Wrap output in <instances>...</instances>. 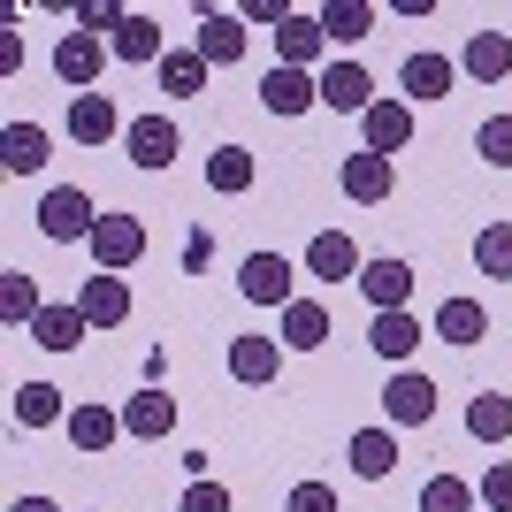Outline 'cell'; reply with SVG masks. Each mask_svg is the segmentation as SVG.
<instances>
[{
  "mask_svg": "<svg viewBox=\"0 0 512 512\" xmlns=\"http://www.w3.org/2000/svg\"><path fill=\"white\" fill-rule=\"evenodd\" d=\"M360 245H352V237L344 230H321L314 245H306V276H321V283H360Z\"/></svg>",
  "mask_w": 512,
  "mask_h": 512,
  "instance_id": "e0dca14e",
  "label": "cell"
},
{
  "mask_svg": "<svg viewBox=\"0 0 512 512\" xmlns=\"http://www.w3.org/2000/svg\"><path fill=\"white\" fill-rule=\"evenodd\" d=\"M459 77H474V85H505V77H512V31H474V39L459 46Z\"/></svg>",
  "mask_w": 512,
  "mask_h": 512,
  "instance_id": "9a60e30c",
  "label": "cell"
},
{
  "mask_svg": "<svg viewBox=\"0 0 512 512\" xmlns=\"http://www.w3.org/2000/svg\"><path fill=\"white\" fill-rule=\"evenodd\" d=\"M31 337H39V344H46V352H77V344H85V337H92V321H85V314H77V299H69V306H46V314H39V321H31Z\"/></svg>",
  "mask_w": 512,
  "mask_h": 512,
  "instance_id": "f546056e",
  "label": "cell"
},
{
  "mask_svg": "<svg viewBox=\"0 0 512 512\" xmlns=\"http://www.w3.org/2000/svg\"><path fill=\"white\" fill-rule=\"evenodd\" d=\"M421 512H482V490L459 474H428L421 482Z\"/></svg>",
  "mask_w": 512,
  "mask_h": 512,
  "instance_id": "e575fe53",
  "label": "cell"
},
{
  "mask_svg": "<svg viewBox=\"0 0 512 512\" xmlns=\"http://www.w3.org/2000/svg\"><path fill=\"white\" fill-rule=\"evenodd\" d=\"M474 490H482V512H512V459H497Z\"/></svg>",
  "mask_w": 512,
  "mask_h": 512,
  "instance_id": "f35d334b",
  "label": "cell"
},
{
  "mask_svg": "<svg viewBox=\"0 0 512 512\" xmlns=\"http://www.w3.org/2000/svg\"><path fill=\"white\" fill-rule=\"evenodd\" d=\"M8 512H62V505H54V497H16Z\"/></svg>",
  "mask_w": 512,
  "mask_h": 512,
  "instance_id": "60d3db41",
  "label": "cell"
},
{
  "mask_svg": "<svg viewBox=\"0 0 512 512\" xmlns=\"http://www.w3.org/2000/svg\"><path fill=\"white\" fill-rule=\"evenodd\" d=\"M474 268L497 283H512V222H490V230L474 237Z\"/></svg>",
  "mask_w": 512,
  "mask_h": 512,
  "instance_id": "d590c367",
  "label": "cell"
},
{
  "mask_svg": "<svg viewBox=\"0 0 512 512\" xmlns=\"http://www.w3.org/2000/svg\"><path fill=\"white\" fill-rule=\"evenodd\" d=\"M100 69H107L100 39H85V31H62V39H54V77H62L69 92H100Z\"/></svg>",
  "mask_w": 512,
  "mask_h": 512,
  "instance_id": "9c48e42d",
  "label": "cell"
},
{
  "mask_svg": "<svg viewBox=\"0 0 512 512\" xmlns=\"http://www.w3.org/2000/svg\"><path fill=\"white\" fill-rule=\"evenodd\" d=\"M237 291H245V299L253 306H291L299 299V268H291V260L283 253H245V268H237Z\"/></svg>",
  "mask_w": 512,
  "mask_h": 512,
  "instance_id": "5b68a950",
  "label": "cell"
},
{
  "mask_svg": "<svg viewBox=\"0 0 512 512\" xmlns=\"http://www.w3.org/2000/svg\"><path fill=\"white\" fill-rule=\"evenodd\" d=\"M467 436H474V444H505V436H512V398H505V390H482V398L467 406Z\"/></svg>",
  "mask_w": 512,
  "mask_h": 512,
  "instance_id": "d6a6232c",
  "label": "cell"
},
{
  "mask_svg": "<svg viewBox=\"0 0 512 512\" xmlns=\"http://www.w3.org/2000/svg\"><path fill=\"white\" fill-rule=\"evenodd\" d=\"M8 413H16V428H54V421H69V406H62V390H54V383H16Z\"/></svg>",
  "mask_w": 512,
  "mask_h": 512,
  "instance_id": "f1b7e54d",
  "label": "cell"
},
{
  "mask_svg": "<svg viewBox=\"0 0 512 512\" xmlns=\"http://www.w3.org/2000/svg\"><path fill=\"white\" fill-rule=\"evenodd\" d=\"M436 337H444L451 352H474V344L490 337V306H482V299H459V291H451V299L436 306Z\"/></svg>",
  "mask_w": 512,
  "mask_h": 512,
  "instance_id": "ac0fdd59",
  "label": "cell"
},
{
  "mask_svg": "<svg viewBox=\"0 0 512 512\" xmlns=\"http://www.w3.org/2000/svg\"><path fill=\"white\" fill-rule=\"evenodd\" d=\"M321 31H329V46H360L367 31H375V0H329V8H321Z\"/></svg>",
  "mask_w": 512,
  "mask_h": 512,
  "instance_id": "4dcf8cb0",
  "label": "cell"
},
{
  "mask_svg": "<svg viewBox=\"0 0 512 512\" xmlns=\"http://www.w3.org/2000/svg\"><path fill=\"white\" fill-rule=\"evenodd\" d=\"M207 77H214V69L199 62L192 46H169V54H161V92H176V100H199V92H207Z\"/></svg>",
  "mask_w": 512,
  "mask_h": 512,
  "instance_id": "1f68e13d",
  "label": "cell"
},
{
  "mask_svg": "<svg viewBox=\"0 0 512 512\" xmlns=\"http://www.w3.org/2000/svg\"><path fill=\"white\" fill-rule=\"evenodd\" d=\"M367 344H375L390 367H406V360H413V344H421V321H413L406 306H398V314H375V321H367Z\"/></svg>",
  "mask_w": 512,
  "mask_h": 512,
  "instance_id": "83f0119b",
  "label": "cell"
},
{
  "mask_svg": "<svg viewBox=\"0 0 512 512\" xmlns=\"http://www.w3.org/2000/svg\"><path fill=\"white\" fill-rule=\"evenodd\" d=\"M474 153H482L490 169H512V115H490V123L474 130Z\"/></svg>",
  "mask_w": 512,
  "mask_h": 512,
  "instance_id": "8d00e7d4",
  "label": "cell"
},
{
  "mask_svg": "<svg viewBox=\"0 0 512 512\" xmlns=\"http://www.w3.org/2000/svg\"><path fill=\"white\" fill-rule=\"evenodd\" d=\"M344 459H352V474H360V482L398 474V428H360V436L344 444Z\"/></svg>",
  "mask_w": 512,
  "mask_h": 512,
  "instance_id": "603a6c76",
  "label": "cell"
},
{
  "mask_svg": "<svg viewBox=\"0 0 512 512\" xmlns=\"http://www.w3.org/2000/svg\"><path fill=\"white\" fill-rule=\"evenodd\" d=\"M283 512H344V505H337V490H329V482H299V490L283 497Z\"/></svg>",
  "mask_w": 512,
  "mask_h": 512,
  "instance_id": "ab89813d",
  "label": "cell"
},
{
  "mask_svg": "<svg viewBox=\"0 0 512 512\" xmlns=\"http://www.w3.org/2000/svg\"><path fill=\"white\" fill-rule=\"evenodd\" d=\"M123 146H130V161H138V169L161 176V169L176 161V146H184V130H176L169 115H138V123L123 130Z\"/></svg>",
  "mask_w": 512,
  "mask_h": 512,
  "instance_id": "4fadbf2b",
  "label": "cell"
},
{
  "mask_svg": "<svg viewBox=\"0 0 512 512\" xmlns=\"http://www.w3.org/2000/svg\"><path fill=\"white\" fill-rule=\"evenodd\" d=\"M283 375V344L276 337H230V383L260 390V383H276Z\"/></svg>",
  "mask_w": 512,
  "mask_h": 512,
  "instance_id": "d6986e66",
  "label": "cell"
},
{
  "mask_svg": "<svg viewBox=\"0 0 512 512\" xmlns=\"http://www.w3.org/2000/svg\"><path fill=\"white\" fill-rule=\"evenodd\" d=\"M54 153H46V130L39 123H8L0 130V169L8 176H31V169H46Z\"/></svg>",
  "mask_w": 512,
  "mask_h": 512,
  "instance_id": "4316f807",
  "label": "cell"
},
{
  "mask_svg": "<svg viewBox=\"0 0 512 512\" xmlns=\"http://www.w3.org/2000/svg\"><path fill=\"white\" fill-rule=\"evenodd\" d=\"M77 314H85L92 329H123V321H130V283L92 268V276L77 283Z\"/></svg>",
  "mask_w": 512,
  "mask_h": 512,
  "instance_id": "5bb4252c",
  "label": "cell"
},
{
  "mask_svg": "<svg viewBox=\"0 0 512 512\" xmlns=\"http://www.w3.org/2000/svg\"><path fill=\"white\" fill-rule=\"evenodd\" d=\"M321 54H329V31H321V16H291L276 31V62L283 69H314Z\"/></svg>",
  "mask_w": 512,
  "mask_h": 512,
  "instance_id": "cb8c5ba5",
  "label": "cell"
},
{
  "mask_svg": "<svg viewBox=\"0 0 512 512\" xmlns=\"http://www.w3.org/2000/svg\"><path fill=\"white\" fill-rule=\"evenodd\" d=\"M176 512H237V505H230V490H222V482H207V474H199V482H184Z\"/></svg>",
  "mask_w": 512,
  "mask_h": 512,
  "instance_id": "74e56055",
  "label": "cell"
},
{
  "mask_svg": "<svg viewBox=\"0 0 512 512\" xmlns=\"http://www.w3.org/2000/svg\"><path fill=\"white\" fill-rule=\"evenodd\" d=\"M39 230L54 237V245H92V230H100V207H92V192H77V184H54V192L39 199Z\"/></svg>",
  "mask_w": 512,
  "mask_h": 512,
  "instance_id": "6da1fadb",
  "label": "cell"
},
{
  "mask_svg": "<svg viewBox=\"0 0 512 512\" xmlns=\"http://www.w3.org/2000/svg\"><path fill=\"white\" fill-rule=\"evenodd\" d=\"M245 39H253V31H245V16H237V8H214V0H199V39H192V54H199L207 69L245 62Z\"/></svg>",
  "mask_w": 512,
  "mask_h": 512,
  "instance_id": "3957f363",
  "label": "cell"
},
{
  "mask_svg": "<svg viewBox=\"0 0 512 512\" xmlns=\"http://www.w3.org/2000/svg\"><path fill=\"white\" fill-rule=\"evenodd\" d=\"M344 199H360V207H383L390 192H398V161H383V153H344V169H337Z\"/></svg>",
  "mask_w": 512,
  "mask_h": 512,
  "instance_id": "ba28073f",
  "label": "cell"
},
{
  "mask_svg": "<svg viewBox=\"0 0 512 512\" xmlns=\"http://www.w3.org/2000/svg\"><path fill=\"white\" fill-rule=\"evenodd\" d=\"M436 398H444V390L428 383L421 367H390V383H383V428H421V421H436Z\"/></svg>",
  "mask_w": 512,
  "mask_h": 512,
  "instance_id": "7a4b0ae2",
  "label": "cell"
},
{
  "mask_svg": "<svg viewBox=\"0 0 512 512\" xmlns=\"http://www.w3.org/2000/svg\"><path fill=\"white\" fill-rule=\"evenodd\" d=\"M360 146L383 153V161H398V153L413 146V107L398 100V92H390V100H375V107L360 115Z\"/></svg>",
  "mask_w": 512,
  "mask_h": 512,
  "instance_id": "8992f818",
  "label": "cell"
},
{
  "mask_svg": "<svg viewBox=\"0 0 512 512\" xmlns=\"http://www.w3.org/2000/svg\"><path fill=\"white\" fill-rule=\"evenodd\" d=\"M39 314H46L39 283L23 276V268H0V321H16V329H23V321H39Z\"/></svg>",
  "mask_w": 512,
  "mask_h": 512,
  "instance_id": "836d02e7",
  "label": "cell"
},
{
  "mask_svg": "<svg viewBox=\"0 0 512 512\" xmlns=\"http://www.w3.org/2000/svg\"><path fill=\"white\" fill-rule=\"evenodd\" d=\"M451 85H459V62L451 54H406V69H398V100L421 107V100H451Z\"/></svg>",
  "mask_w": 512,
  "mask_h": 512,
  "instance_id": "52a82bcc",
  "label": "cell"
},
{
  "mask_svg": "<svg viewBox=\"0 0 512 512\" xmlns=\"http://www.w3.org/2000/svg\"><path fill=\"white\" fill-rule=\"evenodd\" d=\"M375 100H383V92H375V77H367L360 62H329L321 69V107H329V115H367Z\"/></svg>",
  "mask_w": 512,
  "mask_h": 512,
  "instance_id": "30bf717a",
  "label": "cell"
},
{
  "mask_svg": "<svg viewBox=\"0 0 512 512\" xmlns=\"http://www.w3.org/2000/svg\"><path fill=\"white\" fill-rule=\"evenodd\" d=\"M253 184H260V161H253L245 146H214V153H207V192H214V199H245Z\"/></svg>",
  "mask_w": 512,
  "mask_h": 512,
  "instance_id": "7402d4cb",
  "label": "cell"
},
{
  "mask_svg": "<svg viewBox=\"0 0 512 512\" xmlns=\"http://www.w3.org/2000/svg\"><path fill=\"white\" fill-rule=\"evenodd\" d=\"M360 291L375 299V314H398V306L413 299V268L398 253H383V260H367V268H360Z\"/></svg>",
  "mask_w": 512,
  "mask_h": 512,
  "instance_id": "ffe728a7",
  "label": "cell"
},
{
  "mask_svg": "<svg viewBox=\"0 0 512 512\" xmlns=\"http://www.w3.org/2000/svg\"><path fill=\"white\" fill-rule=\"evenodd\" d=\"M115 130H130V123L115 115L107 92H77V100H69V138H77V146H107Z\"/></svg>",
  "mask_w": 512,
  "mask_h": 512,
  "instance_id": "44dd1931",
  "label": "cell"
},
{
  "mask_svg": "<svg viewBox=\"0 0 512 512\" xmlns=\"http://www.w3.org/2000/svg\"><path fill=\"white\" fill-rule=\"evenodd\" d=\"M107 54H115V62H130V69H161V54H169V39H161V23L146 16V8H130L123 16V31H115V39H107Z\"/></svg>",
  "mask_w": 512,
  "mask_h": 512,
  "instance_id": "2e32d148",
  "label": "cell"
},
{
  "mask_svg": "<svg viewBox=\"0 0 512 512\" xmlns=\"http://www.w3.org/2000/svg\"><path fill=\"white\" fill-rule=\"evenodd\" d=\"M169 428H176V398L161 383H146L138 398H123V436L130 444H161Z\"/></svg>",
  "mask_w": 512,
  "mask_h": 512,
  "instance_id": "8fae6325",
  "label": "cell"
},
{
  "mask_svg": "<svg viewBox=\"0 0 512 512\" xmlns=\"http://www.w3.org/2000/svg\"><path fill=\"white\" fill-rule=\"evenodd\" d=\"M146 260V222L138 214H100V230H92V268L100 276H123Z\"/></svg>",
  "mask_w": 512,
  "mask_h": 512,
  "instance_id": "277c9868",
  "label": "cell"
},
{
  "mask_svg": "<svg viewBox=\"0 0 512 512\" xmlns=\"http://www.w3.org/2000/svg\"><path fill=\"white\" fill-rule=\"evenodd\" d=\"M69 444L85 451V459H100L107 444H115V436H123V413H107V406H69Z\"/></svg>",
  "mask_w": 512,
  "mask_h": 512,
  "instance_id": "484cf974",
  "label": "cell"
},
{
  "mask_svg": "<svg viewBox=\"0 0 512 512\" xmlns=\"http://www.w3.org/2000/svg\"><path fill=\"white\" fill-rule=\"evenodd\" d=\"M260 107H268V115H306V107H321V77L314 69H268V77H260Z\"/></svg>",
  "mask_w": 512,
  "mask_h": 512,
  "instance_id": "7c38bea8",
  "label": "cell"
},
{
  "mask_svg": "<svg viewBox=\"0 0 512 512\" xmlns=\"http://www.w3.org/2000/svg\"><path fill=\"white\" fill-rule=\"evenodd\" d=\"M329 344V306L321 299H291L283 306V352H321Z\"/></svg>",
  "mask_w": 512,
  "mask_h": 512,
  "instance_id": "d4e9b609",
  "label": "cell"
}]
</instances>
